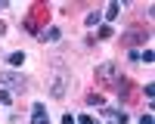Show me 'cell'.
<instances>
[{"instance_id": "6da1fadb", "label": "cell", "mask_w": 155, "mask_h": 124, "mask_svg": "<svg viewBox=\"0 0 155 124\" xmlns=\"http://www.w3.org/2000/svg\"><path fill=\"white\" fill-rule=\"evenodd\" d=\"M121 81V68H118V62H99L96 65V84L99 87H106V90H115Z\"/></svg>"}, {"instance_id": "7a4b0ae2", "label": "cell", "mask_w": 155, "mask_h": 124, "mask_svg": "<svg viewBox=\"0 0 155 124\" xmlns=\"http://www.w3.org/2000/svg\"><path fill=\"white\" fill-rule=\"evenodd\" d=\"M68 87H71V74H68L65 68H56L53 74H50V81H47V90H50L53 99H65Z\"/></svg>"}, {"instance_id": "3957f363", "label": "cell", "mask_w": 155, "mask_h": 124, "mask_svg": "<svg viewBox=\"0 0 155 124\" xmlns=\"http://www.w3.org/2000/svg\"><path fill=\"white\" fill-rule=\"evenodd\" d=\"M25 84H28V81H25L19 71H0V90L19 96V93H25Z\"/></svg>"}, {"instance_id": "277c9868", "label": "cell", "mask_w": 155, "mask_h": 124, "mask_svg": "<svg viewBox=\"0 0 155 124\" xmlns=\"http://www.w3.org/2000/svg\"><path fill=\"white\" fill-rule=\"evenodd\" d=\"M37 41H44V44H59V41H62V31L56 28V25H50V28L37 31Z\"/></svg>"}, {"instance_id": "5b68a950", "label": "cell", "mask_w": 155, "mask_h": 124, "mask_svg": "<svg viewBox=\"0 0 155 124\" xmlns=\"http://www.w3.org/2000/svg\"><path fill=\"white\" fill-rule=\"evenodd\" d=\"M31 124H50V115H47L44 103H34L31 106Z\"/></svg>"}, {"instance_id": "8992f818", "label": "cell", "mask_w": 155, "mask_h": 124, "mask_svg": "<svg viewBox=\"0 0 155 124\" xmlns=\"http://www.w3.org/2000/svg\"><path fill=\"white\" fill-rule=\"evenodd\" d=\"M115 90H118V96H121V99H130V96H134V84L127 81V78H121V81H118V87H115Z\"/></svg>"}, {"instance_id": "52a82bcc", "label": "cell", "mask_w": 155, "mask_h": 124, "mask_svg": "<svg viewBox=\"0 0 155 124\" xmlns=\"http://www.w3.org/2000/svg\"><path fill=\"white\" fill-rule=\"evenodd\" d=\"M146 41H149V34L140 31V28H134L130 34H127V44H134V47H137V44H146Z\"/></svg>"}, {"instance_id": "ba28073f", "label": "cell", "mask_w": 155, "mask_h": 124, "mask_svg": "<svg viewBox=\"0 0 155 124\" xmlns=\"http://www.w3.org/2000/svg\"><path fill=\"white\" fill-rule=\"evenodd\" d=\"M102 16H106L109 22H112V19H118V16H121V3H109V6H106V12H102Z\"/></svg>"}, {"instance_id": "9c48e42d", "label": "cell", "mask_w": 155, "mask_h": 124, "mask_svg": "<svg viewBox=\"0 0 155 124\" xmlns=\"http://www.w3.org/2000/svg\"><path fill=\"white\" fill-rule=\"evenodd\" d=\"M9 68H22V62H25V53H9Z\"/></svg>"}, {"instance_id": "30bf717a", "label": "cell", "mask_w": 155, "mask_h": 124, "mask_svg": "<svg viewBox=\"0 0 155 124\" xmlns=\"http://www.w3.org/2000/svg\"><path fill=\"white\" fill-rule=\"evenodd\" d=\"M109 37H115V28L112 25H99V41H109Z\"/></svg>"}, {"instance_id": "8fae6325", "label": "cell", "mask_w": 155, "mask_h": 124, "mask_svg": "<svg viewBox=\"0 0 155 124\" xmlns=\"http://www.w3.org/2000/svg\"><path fill=\"white\" fill-rule=\"evenodd\" d=\"M112 121H115V124H127V112H121V109H112Z\"/></svg>"}, {"instance_id": "7c38bea8", "label": "cell", "mask_w": 155, "mask_h": 124, "mask_svg": "<svg viewBox=\"0 0 155 124\" xmlns=\"http://www.w3.org/2000/svg\"><path fill=\"white\" fill-rule=\"evenodd\" d=\"M99 22H102V12H90L87 16V28H96Z\"/></svg>"}, {"instance_id": "4fadbf2b", "label": "cell", "mask_w": 155, "mask_h": 124, "mask_svg": "<svg viewBox=\"0 0 155 124\" xmlns=\"http://www.w3.org/2000/svg\"><path fill=\"white\" fill-rule=\"evenodd\" d=\"M152 59H155V53H152V47H146L143 53H140V62H146V65H152Z\"/></svg>"}, {"instance_id": "5bb4252c", "label": "cell", "mask_w": 155, "mask_h": 124, "mask_svg": "<svg viewBox=\"0 0 155 124\" xmlns=\"http://www.w3.org/2000/svg\"><path fill=\"white\" fill-rule=\"evenodd\" d=\"M87 103H90V106H102V103H106V99H102L99 93H90V96H87Z\"/></svg>"}, {"instance_id": "9a60e30c", "label": "cell", "mask_w": 155, "mask_h": 124, "mask_svg": "<svg viewBox=\"0 0 155 124\" xmlns=\"http://www.w3.org/2000/svg\"><path fill=\"white\" fill-rule=\"evenodd\" d=\"M12 99H16V96H12V93H6V90H0V106H9Z\"/></svg>"}, {"instance_id": "2e32d148", "label": "cell", "mask_w": 155, "mask_h": 124, "mask_svg": "<svg viewBox=\"0 0 155 124\" xmlns=\"http://www.w3.org/2000/svg\"><path fill=\"white\" fill-rule=\"evenodd\" d=\"M78 124H99V121H96L93 115H87V112H84V115H81V118H78Z\"/></svg>"}, {"instance_id": "e0dca14e", "label": "cell", "mask_w": 155, "mask_h": 124, "mask_svg": "<svg viewBox=\"0 0 155 124\" xmlns=\"http://www.w3.org/2000/svg\"><path fill=\"white\" fill-rule=\"evenodd\" d=\"M140 124H155V118H152V112H143V115H140Z\"/></svg>"}, {"instance_id": "ac0fdd59", "label": "cell", "mask_w": 155, "mask_h": 124, "mask_svg": "<svg viewBox=\"0 0 155 124\" xmlns=\"http://www.w3.org/2000/svg\"><path fill=\"white\" fill-rule=\"evenodd\" d=\"M143 93H146V99H152V96H155V84H146V87H143Z\"/></svg>"}, {"instance_id": "d6986e66", "label": "cell", "mask_w": 155, "mask_h": 124, "mask_svg": "<svg viewBox=\"0 0 155 124\" xmlns=\"http://www.w3.org/2000/svg\"><path fill=\"white\" fill-rule=\"evenodd\" d=\"M62 124H74V118H71V112H65V115H62Z\"/></svg>"}, {"instance_id": "ffe728a7", "label": "cell", "mask_w": 155, "mask_h": 124, "mask_svg": "<svg viewBox=\"0 0 155 124\" xmlns=\"http://www.w3.org/2000/svg\"><path fill=\"white\" fill-rule=\"evenodd\" d=\"M3 9H6V3H3V0H0V12H3Z\"/></svg>"}]
</instances>
